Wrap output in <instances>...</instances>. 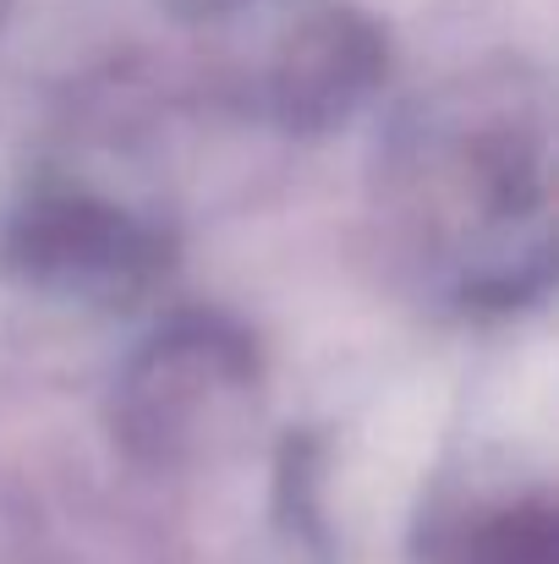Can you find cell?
I'll use <instances>...</instances> for the list:
<instances>
[{"label":"cell","instance_id":"obj_2","mask_svg":"<svg viewBox=\"0 0 559 564\" xmlns=\"http://www.w3.org/2000/svg\"><path fill=\"white\" fill-rule=\"evenodd\" d=\"M252 389V351L236 329L192 318L165 329L121 383L116 405L138 449H197L214 416L241 405Z\"/></svg>","mask_w":559,"mask_h":564},{"label":"cell","instance_id":"obj_4","mask_svg":"<svg viewBox=\"0 0 559 564\" xmlns=\"http://www.w3.org/2000/svg\"><path fill=\"white\" fill-rule=\"evenodd\" d=\"M439 564H549L555 527L544 505H499L472 510V521H450L433 538Z\"/></svg>","mask_w":559,"mask_h":564},{"label":"cell","instance_id":"obj_5","mask_svg":"<svg viewBox=\"0 0 559 564\" xmlns=\"http://www.w3.org/2000/svg\"><path fill=\"white\" fill-rule=\"evenodd\" d=\"M171 6H182V17H225L241 0H171Z\"/></svg>","mask_w":559,"mask_h":564},{"label":"cell","instance_id":"obj_3","mask_svg":"<svg viewBox=\"0 0 559 564\" xmlns=\"http://www.w3.org/2000/svg\"><path fill=\"white\" fill-rule=\"evenodd\" d=\"M373 61H378V44L363 22H352V17L313 22L280 72V99L291 105V121L346 116L352 99L373 83Z\"/></svg>","mask_w":559,"mask_h":564},{"label":"cell","instance_id":"obj_1","mask_svg":"<svg viewBox=\"0 0 559 564\" xmlns=\"http://www.w3.org/2000/svg\"><path fill=\"white\" fill-rule=\"evenodd\" d=\"M6 263L17 280L66 302H132L160 269V241L99 197L55 192L17 214Z\"/></svg>","mask_w":559,"mask_h":564}]
</instances>
